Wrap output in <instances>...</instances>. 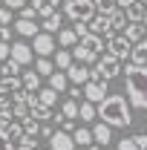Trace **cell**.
Masks as SVG:
<instances>
[{
    "label": "cell",
    "mask_w": 147,
    "mask_h": 150,
    "mask_svg": "<svg viewBox=\"0 0 147 150\" xmlns=\"http://www.w3.org/2000/svg\"><path fill=\"white\" fill-rule=\"evenodd\" d=\"M95 115L110 127H130V121H133L127 98L124 95H110V93L95 104Z\"/></svg>",
    "instance_id": "obj_1"
},
{
    "label": "cell",
    "mask_w": 147,
    "mask_h": 150,
    "mask_svg": "<svg viewBox=\"0 0 147 150\" xmlns=\"http://www.w3.org/2000/svg\"><path fill=\"white\" fill-rule=\"evenodd\" d=\"M124 72V84H127V101L139 110H147V64H127Z\"/></svg>",
    "instance_id": "obj_2"
},
{
    "label": "cell",
    "mask_w": 147,
    "mask_h": 150,
    "mask_svg": "<svg viewBox=\"0 0 147 150\" xmlns=\"http://www.w3.org/2000/svg\"><path fill=\"white\" fill-rule=\"evenodd\" d=\"M121 75V58L115 55H98L95 58V69H90V78H104V81H112Z\"/></svg>",
    "instance_id": "obj_3"
},
{
    "label": "cell",
    "mask_w": 147,
    "mask_h": 150,
    "mask_svg": "<svg viewBox=\"0 0 147 150\" xmlns=\"http://www.w3.org/2000/svg\"><path fill=\"white\" fill-rule=\"evenodd\" d=\"M64 15L72 20V23H78V20H87L95 15V3L92 0H64Z\"/></svg>",
    "instance_id": "obj_4"
},
{
    "label": "cell",
    "mask_w": 147,
    "mask_h": 150,
    "mask_svg": "<svg viewBox=\"0 0 147 150\" xmlns=\"http://www.w3.org/2000/svg\"><path fill=\"white\" fill-rule=\"evenodd\" d=\"M110 90V81H104V78H90L87 84H84V98L92 101V104H98L104 95Z\"/></svg>",
    "instance_id": "obj_5"
},
{
    "label": "cell",
    "mask_w": 147,
    "mask_h": 150,
    "mask_svg": "<svg viewBox=\"0 0 147 150\" xmlns=\"http://www.w3.org/2000/svg\"><path fill=\"white\" fill-rule=\"evenodd\" d=\"M9 58H12V61H18L20 67H26V64H32V61H35V52H32V46H29V43L18 40V43H9Z\"/></svg>",
    "instance_id": "obj_6"
},
{
    "label": "cell",
    "mask_w": 147,
    "mask_h": 150,
    "mask_svg": "<svg viewBox=\"0 0 147 150\" xmlns=\"http://www.w3.org/2000/svg\"><path fill=\"white\" fill-rule=\"evenodd\" d=\"M130 46H133V43H130L124 35H115V32H112V35L107 38V49H110V55L121 58V61H124V58H130Z\"/></svg>",
    "instance_id": "obj_7"
},
{
    "label": "cell",
    "mask_w": 147,
    "mask_h": 150,
    "mask_svg": "<svg viewBox=\"0 0 147 150\" xmlns=\"http://www.w3.org/2000/svg\"><path fill=\"white\" fill-rule=\"evenodd\" d=\"M32 52L40 58H49L55 52V38L49 35V32H37L35 35V43H32Z\"/></svg>",
    "instance_id": "obj_8"
},
{
    "label": "cell",
    "mask_w": 147,
    "mask_h": 150,
    "mask_svg": "<svg viewBox=\"0 0 147 150\" xmlns=\"http://www.w3.org/2000/svg\"><path fill=\"white\" fill-rule=\"evenodd\" d=\"M87 26H90V32L92 35H101V38H110L112 35V29H110V15H92L90 20H87Z\"/></svg>",
    "instance_id": "obj_9"
},
{
    "label": "cell",
    "mask_w": 147,
    "mask_h": 150,
    "mask_svg": "<svg viewBox=\"0 0 147 150\" xmlns=\"http://www.w3.org/2000/svg\"><path fill=\"white\" fill-rule=\"evenodd\" d=\"M49 147L52 150H75V142H72V133L66 130H52V136H49Z\"/></svg>",
    "instance_id": "obj_10"
},
{
    "label": "cell",
    "mask_w": 147,
    "mask_h": 150,
    "mask_svg": "<svg viewBox=\"0 0 147 150\" xmlns=\"http://www.w3.org/2000/svg\"><path fill=\"white\" fill-rule=\"evenodd\" d=\"M64 72H66V78H69V84H78V87L90 81V69H87V64H75V61H72V67L64 69Z\"/></svg>",
    "instance_id": "obj_11"
},
{
    "label": "cell",
    "mask_w": 147,
    "mask_h": 150,
    "mask_svg": "<svg viewBox=\"0 0 147 150\" xmlns=\"http://www.w3.org/2000/svg\"><path fill=\"white\" fill-rule=\"evenodd\" d=\"M130 64H139V67L147 64V38L136 40V43L130 46Z\"/></svg>",
    "instance_id": "obj_12"
},
{
    "label": "cell",
    "mask_w": 147,
    "mask_h": 150,
    "mask_svg": "<svg viewBox=\"0 0 147 150\" xmlns=\"http://www.w3.org/2000/svg\"><path fill=\"white\" fill-rule=\"evenodd\" d=\"M92 142L107 147V144L112 142V127H110V124H104V121H98V124L92 127Z\"/></svg>",
    "instance_id": "obj_13"
},
{
    "label": "cell",
    "mask_w": 147,
    "mask_h": 150,
    "mask_svg": "<svg viewBox=\"0 0 147 150\" xmlns=\"http://www.w3.org/2000/svg\"><path fill=\"white\" fill-rule=\"evenodd\" d=\"M144 12H147V0H130L124 6L127 20H144Z\"/></svg>",
    "instance_id": "obj_14"
},
{
    "label": "cell",
    "mask_w": 147,
    "mask_h": 150,
    "mask_svg": "<svg viewBox=\"0 0 147 150\" xmlns=\"http://www.w3.org/2000/svg\"><path fill=\"white\" fill-rule=\"evenodd\" d=\"M78 43H81L84 49H90L92 55H101V49H104V38H101V35H92V32H90V35H84Z\"/></svg>",
    "instance_id": "obj_15"
},
{
    "label": "cell",
    "mask_w": 147,
    "mask_h": 150,
    "mask_svg": "<svg viewBox=\"0 0 147 150\" xmlns=\"http://www.w3.org/2000/svg\"><path fill=\"white\" fill-rule=\"evenodd\" d=\"M144 23H141V20H130L127 26H124V38H127L130 43H136V40H141V38H144Z\"/></svg>",
    "instance_id": "obj_16"
},
{
    "label": "cell",
    "mask_w": 147,
    "mask_h": 150,
    "mask_svg": "<svg viewBox=\"0 0 147 150\" xmlns=\"http://www.w3.org/2000/svg\"><path fill=\"white\" fill-rule=\"evenodd\" d=\"M46 78H49V87H52L58 95H61L64 90H66V87H69V78H66V72H64V69H55V72H52V75H46Z\"/></svg>",
    "instance_id": "obj_17"
},
{
    "label": "cell",
    "mask_w": 147,
    "mask_h": 150,
    "mask_svg": "<svg viewBox=\"0 0 147 150\" xmlns=\"http://www.w3.org/2000/svg\"><path fill=\"white\" fill-rule=\"evenodd\" d=\"M15 32L23 38H35L37 35V26H35V20H29V18H18L15 20Z\"/></svg>",
    "instance_id": "obj_18"
},
{
    "label": "cell",
    "mask_w": 147,
    "mask_h": 150,
    "mask_svg": "<svg viewBox=\"0 0 147 150\" xmlns=\"http://www.w3.org/2000/svg\"><path fill=\"white\" fill-rule=\"evenodd\" d=\"M58 43H61V49H72L75 43H78V35H75V29H58Z\"/></svg>",
    "instance_id": "obj_19"
},
{
    "label": "cell",
    "mask_w": 147,
    "mask_h": 150,
    "mask_svg": "<svg viewBox=\"0 0 147 150\" xmlns=\"http://www.w3.org/2000/svg\"><path fill=\"white\" fill-rule=\"evenodd\" d=\"M72 142H75V147H90V144H95L92 142V130H87V127L72 130Z\"/></svg>",
    "instance_id": "obj_20"
},
{
    "label": "cell",
    "mask_w": 147,
    "mask_h": 150,
    "mask_svg": "<svg viewBox=\"0 0 147 150\" xmlns=\"http://www.w3.org/2000/svg\"><path fill=\"white\" fill-rule=\"evenodd\" d=\"M69 52H72V61H75V64H92V61L98 58V55H92L90 49H84L81 43H75V46L69 49Z\"/></svg>",
    "instance_id": "obj_21"
},
{
    "label": "cell",
    "mask_w": 147,
    "mask_h": 150,
    "mask_svg": "<svg viewBox=\"0 0 147 150\" xmlns=\"http://www.w3.org/2000/svg\"><path fill=\"white\" fill-rule=\"evenodd\" d=\"M20 84H23V90H26V93H37V90H40V75H37L35 69H32V72H23Z\"/></svg>",
    "instance_id": "obj_22"
},
{
    "label": "cell",
    "mask_w": 147,
    "mask_h": 150,
    "mask_svg": "<svg viewBox=\"0 0 147 150\" xmlns=\"http://www.w3.org/2000/svg\"><path fill=\"white\" fill-rule=\"evenodd\" d=\"M35 95H37V101H40L43 107H55V104H58V93L52 90V87H40Z\"/></svg>",
    "instance_id": "obj_23"
},
{
    "label": "cell",
    "mask_w": 147,
    "mask_h": 150,
    "mask_svg": "<svg viewBox=\"0 0 147 150\" xmlns=\"http://www.w3.org/2000/svg\"><path fill=\"white\" fill-rule=\"evenodd\" d=\"M61 26H64V18H61V12H58V9L49 15V18H43V32H49V35H55Z\"/></svg>",
    "instance_id": "obj_24"
},
{
    "label": "cell",
    "mask_w": 147,
    "mask_h": 150,
    "mask_svg": "<svg viewBox=\"0 0 147 150\" xmlns=\"http://www.w3.org/2000/svg\"><path fill=\"white\" fill-rule=\"evenodd\" d=\"M20 87V78L18 75H9V78H0V95H9V93H18Z\"/></svg>",
    "instance_id": "obj_25"
},
{
    "label": "cell",
    "mask_w": 147,
    "mask_h": 150,
    "mask_svg": "<svg viewBox=\"0 0 147 150\" xmlns=\"http://www.w3.org/2000/svg\"><path fill=\"white\" fill-rule=\"evenodd\" d=\"M55 69H69L72 67V52L69 49H55Z\"/></svg>",
    "instance_id": "obj_26"
},
{
    "label": "cell",
    "mask_w": 147,
    "mask_h": 150,
    "mask_svg": "<svg viewBox=\"0 0 147 150\" xmlns=\"http://www.w3.org/2000/svg\"><path fill=\"white\" fill-rule=\"evenodd\" d=\"M78 118H81V121H92V118H95V104L84 98V101L78 104Z\"/></svg>",
    "instance_id": "obj_27"
},
{
    "label": "cell",
    "mask_w": 147,
    "mask_h": 150,
    "mask_svg": "<svg viewBox=\"0 0 147 150\" xmlns=\"http://www.w3.org/2000/svg\"><path fill=\"white\" fill-rule=\"evenodd\" d=\"M3 130H6V136H9V139H12V142H15V144H18L20 139H23V136H26V133H23V124H20V121H9V124H6V127H3Z\"/></svg>",
    "instance_id": "obj_28"
},
{
    "label": "cell",
    "mask_w": 147,
    "mask_h": 150,
    "mask_svg": "<svg viewBox=\"0 0 147 150\" xmlns=\"http://www.w3.org/2000/svg\"><path fill=\"white\" fill-rule=\"evenodd\" d=\"M127 23H130V20H127V15H124L121 9H115V12L110 15V29H112V32H118V29H124Z\"/></svg>",
    "instance_id": "obj_29"
},
{
    "label": "cell",
    "mask_w": 147,
    "mask_h": 150,
    "mask_svg": "<svg viewBox=\"0 0 147 150\" xmlns=\"http://www.w3.org/2000/svg\"><path fill=\"white\" fill-rule=\"evenodd\" d=\"M23 67H20L18 61H12V58H6L3 61V67H0V78H9V75H18Z\"/></svg>",
    "instance_id": "obj_30"
},
{
    "label": "cell",
    "mask_w": 147,
    "mask_h": 150,
    "mask_svg": "<svg viewBox=\"0 0 147 150\" xmlns=\"http://www.w3.org/2000/svg\"><path fill=\"white\" fill-rule=\"evenodd\" d=\"M35 72H37V75H52V72H55V64H52L49 58H40V55H37V61H35Z\"/></svg>",
    "instance_id": "obj_31"
},
{
    "label": "cell",
    "mask_w": 147,
    "mask_h": 150,
    "mask_svg": "<svg viewBox=\"0 0 147 150\" xmlns=\"http://www.w3.org/2000/svg\"><path fill=\"white\" fill-rule=\"evenodd\" d=\"M61 115H64V118H78V101H75V98H66V101L61 104Z\"/></svg>",
    "instance_id": "obj_32"
},
{
    "label": "cell",
    "mask_w": 147,
    "mask_h": 150,
    "mask_svg": "<svg viewBox=\"0 0 147 150\" xmlns=\"http://www.w3.org/2000/svg\"><path fill=\"white\" fill-rule=\"evenodd\" d=\"M92 3H95V12H98V15H112V12L118 9L115 0H92Z\"/></svg>",
    "instance_id": "obj_33"
},
{
    "label": "cell",
    "mask_w": 147,
    "mask_h": 150,
    "mask_svg": "<svg viewBox=\"0 0 147 150\" xmlns=\"http://www.w3.org/2000/svg\"><path fill=\"white\" fill-rule=\"evenodd\" d=\"M20 124H23V133H26V136H32V139H35L37 133H40V124H37V121L32 118V115H29V118H23Z\"/></svg>",
    "instance_id": "obj_34"
},
{
    "label": "cell",
    "mask_w": 147,
    "mask_h": 150,
    "mask_svg": "<svg viewBox=\"0 0 147 150\" xmlns=\"http://www.w3.org/2000/svg\"><path fill=\"white\" fill-rule=\"evenodd\" d=\"M18 150H37V142L32 139V136H23L18 142Z\"/></svg>",
    "instance_id": "obj_35"
},
{
    "label": "cell",
    "mask_w": 147,
    "mask_h": 150,
    "mask_svg": "<svg viewBox=\"0 0 147 150\" xmlns=\"http://www.w3.org/2000/svg\"><path fill=\"white\" fill-rule=\"evenodd\" d=\"M118 150H139V144H136V139L133 136H124V139H118Z\"/></svg>",
    "instance_id": "obj_36"
},
{
    "label": "cell",
    "mask_w": 147,
    "mask_h": 150,
    "mask_svg": "<svg viewBox=\"0 0 147 150\" xmlns=\"http://www.w3.org/2000/svg\"><path fill=\"white\" fill-rule=\"evenodd\" d=\"M9 23H12V9L0 3V26H9Z\"/></svg>",
    "instance_id": "obj_37"
},
{
    "label": "cell",
    "mask_w": 147,
    "mask_h": 150,
    "mask_svg": "<svg viewBox=\"0 0 147 150\" xmlns=\"http://www.w3.org/2000/svg\"><path fill=\"white\" fill-rule=\"evenodd\" d=\"M0 150H15V142L6 136V130L0 127Z\"/></svg>",
    "instance_id": "obj_38"
},
{
    "label": "cell",
    "mask_w": 147,
    "mask_h": 150,
    "mask_svg": "<svg viewBox=\"0 0 147 150\" xmlns=\"http://www.w3.org/2000/svg\"><path fill=\"white\" fill-rule=\"evenodd\" d=\"M52 12H55V6H49V3H40V6H37V18H40V20L49 18Z\"/></svg>",
    "instance_id": "obj_39"
},
{
    "label": "cell",
    "mask_w": 147,
    "mask_h": 150,
    "mask_svg": "<svg viewBox=\"0 0 147 150\" xmlns=\"http://www.w3.org/2000/svg\"><path fill=\"white\" fill-rule=\"evenodd\" d=\"M72 29H75V35H78V40H81V38H84V35H90V26H87L84 20H78V23H75Z\"/></svg>",
    "instance_id": "obj_40"
},
{
    "label": "cell",
    "mask_w": 147,
    "mask_h": 150,
    "mask_svg": "<svg viewBox=\"0 0 147 150\" xmlns=\"http://www.w3.org/2000/svg\"><path fill=\"white\" fill-rule=\"evenodd\" d=\"M20 18L35 20V18H37V9H35V6H20Z\"/></svg>",
    "instance_id": "obj_41"
},
{
    "label": "cell",
    "mask_w": 147,
    "mask_h": 150,
    "mask_svg": "<svg viewBox=\"0 0 147 150\" xmlns=\"http://www.w3.org/2000/svg\"><path fill=\"white\" fill-rule=\"evenodd\" d=\"M12 118H15V115H12V110H0V127H6Z\"/></svg>",
    "instance_id": "obj_42"
},
{
    "label": "cell",
    "mask_w": 147,
    "mask_h": 150,
    "mask_svg": "<svg viewBox=\"0 0 147 150\" xmlns=\"http://www.w3.org/2000/svg\"><path fill=\"white\" fill-rule=\"evenodd\" d=\"M6 58H9V43H6V40H0V64H3Z\"/></svg>",
    "instance_id": "obj_43"
},
{
    "label": "cell",
    "mask_w": 147,
    "mask_h": 150,
    "mask_svg": "<svg viewBox=\"0 0 147 150\" xmlns=\"http://www.w3.org/2000/svg\"><path fill=\"white\" fill-rule=\"evenodd\" d=\"M23 3H26V0H3V6H9L12 12H15V9H20Z\"/></svg>",
    "instance_id": "obj_44"
},
{
    "label": "cell",
    "mask_w": 147,
    "mask_h": 150,
    "mask_svg": "<svg viewBox=\"0 0 147 150\" xmlns=\"http://www.w3.org/2000/svg\"><path fill=\"white\" fill-rule=\"evenodd\" d=\"M61 130H66V133H72V130H75V124H72V118H61Z\"/></svg>",
    "instance_id": "obj_45"
},
{
    "label": "cell",
    "mask_w": 147,
    "mask_h": 150,
    "mask_svg": "<svg viewBox=\"0 0 147 150\" xmlns=\"http://www.w3.org/2000/svg\"><path fill=\"white\" fill-rule=\"evenodd\" d=\"M9 38H12V29H9V26H0V40L9 43Z\"/></svg>",
    "instance_id": "obj_46"
},
{
    "label": "cell",
    "mask_w": 147,
    "mask_h": 150,
    "mask_svg": "<svg viewBox=\"0 0 147 150\" xmlns=\"http://www.w3.org/2000/svg\"><path fill=\"white\" fill-rule=\"evenodd\" d=\"M136 139V144H139V150H147V136H133Z\"/></svg>",
    "instance_id": "obj_47"
},
{
    "label": "cell",
    "mask_w": 147,
    "mask_h": 150,
    "mask_svg": "<svg viewBox=\"0 0 147 150\" xmlns=\"http://www.w3.org/2000/svg\"><path fill=\"white\" fill-rule=\"evenodd\" d=\"M69 98H75V101L81 98V87H78V84H72V87H69Z\"/></svg>",
    "instance_id": "obj_48"
},
{
    "label": "cell",
    "mask_w": 147,
    "mask_h": 150,
    "mask_svg": "<svg viewBox=\"0 0 147 150\" xmlns=\"http://www.w3.org/2000/svg\"><path fill=\"white\" fill-rule=\"evenodd\" d=\"M37 136H43V139H49V136H52V124H43V127H40V133H37Z\"/></svg>",
    "instance_id": "obj_49"
},
{
    "label": "cell",
    "mask_w": 147,
    "mask_h": 150,
    "mask_svg": "<svg viewBox=\"0 0 147 150\" xmlns=\"http://www.w3.org/2000/svg\"><path fill=\"white\" fill-rule=\"evenodd\" d=\"M40 3H49V6H58V3H64V0H40Z\"/></svg>",
    "instance_id": "obj_50"
},
{
    "label": "cell",
    "mask_w": 147,
    "mask_h": 150,
    "mask_svg": "<svg viewBox=\"0 0 147 150\" xmlns=\"http://www.w3.org/2000/svg\"><path fill=\"white\" fill-rule=\"evenodd\" d=\"M115 3H118V6H121V9H124V6H127L130 0H115Z\"/></svg>",
    "instance_id": "obj_51"
},
{
    "label": "cell",
    "mask_w": 147,
    "mask_h": 150,
    "mask_svg": "<svg viewBox=\"0 0 147 150\" xmlns=\"http://www.w3.org/2000/svg\"><path fill=\"white\" fill-rule=\"evenodd\" d=\"M90 150H101V144H90Z\"/></svg>",
    "instance_id": "obj_52"
},
{
    "label": "cell",
    "mask_w": 147,
    "mask_h": 150,
    "mask_svg": "<svg viewBox=\"0 0 147 150\" xmlns=\"http://www.w3.org/2000/svg\"><path fill=\"white\" fill-rule=\"evenodd\" d=\"M141 23H144V29H147V12H144V20H141Z\"/></svg>",
    "instance_id": "obj_53"
},
{
    "label": "cell",
    "mask_w": 147,
    "mask_h": 150,
    "mask_svg": "<svg viewBox=\"0 0 147 150\" xmlns=\"http://www.w3.org/2000/svg\"><path fill=\"white\" fill-rule=\"evenodd\" d=\"M0 3H3V0H0Z\"/></svg>",
    "instance_id": "obj_54"
}]
</instances>
